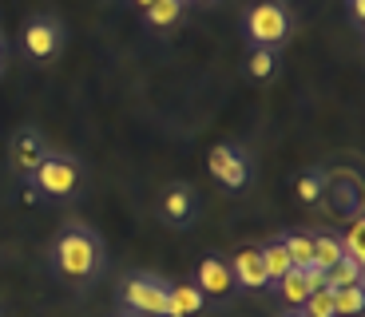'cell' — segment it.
Masks as SVG:
<instances>
[{"mask_svg":"<svg viewBox=\"0 0 365 317\" xmlns=\"http://www.w3.org/2000/svg\"><path fill=\"white\" fill-rule=\"evenodd\" d=\"M52 270L68 281H91L103 270V242L80 222H68L52 242Z\"/></svg>","mask_w":365,"mask_h":317,"instance_id":"6da1fadb","label":"cell"},{"mask_svg":"<svg viewBox=\"0 0 365 317\" xmlns=\"http://www.w3.org/2000/svg\"><path fill=\"white\" fill-rule=\"evenodd\" d=\"M242 32L250 48H282L294 32V16L282 0H258L242 12Z\"/></svg>","mask_w":365,"mask_h":317,"instance_id":"7a4b0ae2","label":"cell"},{"mask_svg":"<svg viewBox=\"0 0 365 317\" xmlns=\"http://www.w3.org/2000/svg\"><path fill=\"white\" fill-rule=\"evenodd\" d=\"M80 182H83V167L72 155H56V151H48L36 171L28 175V187L36 190L40 199H72Z\"/></svg>","mask_w":365,"mask_h":317,"instance_id":"3957f363","label":"cell"},{"mask_svg":"<svg viewBox=\"0 0 365 317\" xmlns=\"http://www.w3.org/2000/svg\"><path fill=\"white\" fill-rule=\"evenodd\" d=\"M119 306L131 317H167V281L155 274H131L119 286Z\"/></svg>","mask_w":365,"mask_h":317,"instance_id":"277c9868","label":"cell"},{"mask_svg":"<svg viewBox=\"0 0 365 317\" xmlns=\"http://www.w3.org/2000/svg\"><path fill=\"white\" fill-rule=\"evenodd\" d=\"M207 171H210V179H219L222 187H230V190L247 187V179H250V163H247V155L238 151L235 143H219V147H210V155H207Z\"/></svg>","mask_w":365,"mask_h":317,"instance_id":"5b68a950","label":"cell"},{"mask_svg":"<svg viewBox=\"0 0 365 317\" xmlns=\"http://www.w3.org/2000/svg\"><path fill=\"white\" fill-rule=\"evenodd\" d=\"M64 48V24L56 16H36L24 28V52L32 60H56Z\"/></svg>","mask_w":365,"mask_h":317,"instance_id":"8992f818","label":"cell"},{"mask_svg":"<svg viewBox=\"0 0 365 317\" xmlns=\"http://www.w3.org/2000/svg\"><path fill=\"white\" fill-rule=\"evenodd\" d=\"M227 266H230L235 286H242V290H262V286H270V281H266V270H262V254H258V246H242Z\"/></svg>","mask_w":365,"mask_h":317,"instance_id":"52a82bcc","label":"cell"},{"mask_svg":"<svg viewBox=\"0 0 365 317\" xmlns=\"http://www.w3.org/2000/svg\"><path fill=\"white\" fill-rule=\"evenodd\" d=\"M48 155V143H44V135L40 131H20L16 139H12V171L16 175H32L40 167V159Z\"/></svg>","mask_w":365,"mask_h":317,"instance_id":"ba28073f","label":"cell"},{"mask_svg":"<svg viewBox=\"0 0 365 317\" xmlns=\"http://www.w3.org/2000/svg\"><path fill=\"white\" fill-rule=\"evenodd\" d=\"M195 286L202 290V298H222V293L235 290V278H230V266L222 258H202L199 274H195Z\"/></svg>","mask_w":365,"mask_h":317,"instance_id":"9c48e42d","label":"cell"},{"mask_svg":"<svg viewBox=\"0 0 365 317\" xmlns=\"http://www.w3.org/2000/svg\"><path fill=\"white\" fill-rule=\"evenodd\" d=\"M202 306H207V298L195 281H179V286L167 281V317H199Z\"/></svg>","mask_w":365,"mask_h":317,"instance_id":"30bf717a","label":"cell"},{"mask_svg":"<svg viewBox=\"0 0 365 317\" xmlns=\"http://www.w3.org/2000/svg\"><path fill=\"white\" fill-rule=\"evenodd\" d=\"M163 214H167V222H175V227H182V222L195 214V190L187 187V182H175V187H167V194H163Z\"/></svg>","mask_w":365,"mask_h":317,"instance_id":"8fae6325","label":"cell"},{"mask_svg":"<svg viewBox=\"0 0 365 317\" xmlns=\"http://www.w3.org/2000/svg\"><path fill=\"white\" fill-rule=\"evenodd\" d=\"M258 254H262V270H266V281H282L286 274L294 270L290 266V254L282 250V242H266V246H258Z\"/></svg>","mask_w":365,"mask_h":317,"instance_id":"7c38bea8","label":"cell"},{"mask_svg":"<svg viewBox=\"0 0 365 317\" xmlns=\"http://www.w3.org/2000/svg\"><path fill=\"white\" fill-rule=\"evenodd\" d=\"M274 290L282 293V301H286L290 309H302V301L314 293V290H310V281H306V270H290L282 281H274Z\"/></svg>","mask_w":365,"mask_h":317,"instance_id":"4fadbf2b","label":"cell"},{"mask_svg":"<svg viewBox=\"0 0 365 317\" xmlns=\"http://www.w3.org/2000/svg\"><path fill=\"white\" fill-rule=\"evenodd\" d=\"M182 9H187V0H155L143 9V20L151 28H175L182 20Z\"/></svg>","mask_w":365,"mask_h":317,"instance_id":"5bb4252c","label":"cell"},{"mask_svg":"<svg viewBox=\"0 0 365 317\" xmlns=\"http://www.w3.org/2000/svg\"><path fill=\"white\" fill-rule=\"evenodd\" d=\"M310 242H314V266H318V270H329L334 262L346 258V254H341L338 234H310Z\"/></svg>","mask_w":365,"mask_h":317,"instance_id":"9a60e30c","label":"cell"},{"mask_svg":"<svg viewBox=\"0 0 365 317\" xmlns=\"http://www.w3.org/2000/svg\"><path fill=\"white\" fill-rule=\"evenodd\" d=\"M361 309H365L361 286H341V290H334V317H361Z\"/></svg>","mask_w":365,"mask_h":317,"instance_id":"2e32d148","label":"cell"},{"mask_svg":"<svg viewBox=\"0 0 365 317\" xmlns=\"http://www.w3.org/2000/svg\"><path fill=\"white\" fill-rule=\"evenodd\" d=\"M282 242V250L290 254V266L294 270H306V266H314V242H310V234H286V238H278Z\"/></svg>","mask_w":365,"mask_h":317,"instance_id":"e0dca14e","label":"cell"},{"mask_svg":"<svg viewBox=\"0 0 365 317\" xmlns=\"http://www.w3.org/2000/svg\"><path fill=\"white\" fill-rule=\"evenodd\" d=\"M278 72V56H274V48H250V60H247V76L255 83L270 80V76Z\"/></svg>","mask_w":365,"mask_h":317,"instance_id":"ac0fdd59","label":"cell"},{"mask_svg":"<svg viewBox=\"0 0 365 317\" xmlns=\"http://www.w3.org/2000/svg\"><path fill=\"white\" fill-rule=\"evenodd\" d=\"M341 286H361V266L341 258L326 270V290H341Z\"/></svg>","mask_w":365,"mask_h":317,"instance_id":"d6986e66","label":"cell"},{"mask_svg":"<svg viewBox=\"0 0 365 317\" xmlns=\"http://www.w3.org/2000/svg\"><path fill=\"white\" fill-rule=\"evenodd\" d=\"M294 190H298V199L306 202V207H314V202H322V194H326V175L322 171H302L298 182H294Z\"/></svg>","mask_w":365,"mask_h":317,"instance_id":"ffe728a7","label":"cell"},{"mask_svg":"<svg viewBox=\"0 0 365 317\" xmlns=\"http://www.w3.org/2000/svg\"><path fill=\"white\" fill-rule=\"evenodd\" d=\"M302 317H334V290H314L310 298L302 301Z\"/></svg>","mask_w":365,"mask_h":317,"instance_id":"44dd1931","label":"cell"},{"mask_svg":"<svg viewBox=\"0 0 365 317\" xmlns=\"http://www.w3.org/2000/svg\"><path fill=\"white\" fill-rule=\"evenodd\" d=\"M361 234H365V222H361V218H354V227H349V234H346V238H338V242H341V254H346L349 262H357V266L365 262V246H361Z\"/></svg>","mask_w":365,"mask_h":317,"instance_id":"7402d4cb","label":"cell"},{"mask_svg":"<svg viewBox=\"0 0 365 317\" xmlns=\"http://www.w3.org/2000/svg\"><path fill=\"white\" fill-rule=\"evenodd\" d=\"M349 9H354V20L361 24V20H365V0H349Z\"/></svg>","mask_w":365,"mask_h":317,"instance_id":"603a6c76","label":"cell"},{"mask_svg":"<svg viewBox=\"0 0 365 317\" xmlns=\"http://www.w3.org/2000/svg\"><path fill=\"white\" fill-rule=\"evenodd\" d=\"M131 4H135V9H139V12H143V9H147V4H155V0H131Z\"/></svg>","mask_w":365,"mask_h":317,"instance_id":"cb8c5ba5","label":"cell"},{"mask_svg":"<svg viewBox=\"0 0 365 317\" xmlns=\"http://www.w3.org/2000/svg\"><path fill=\"white\" fill-rule=\"evenodd\" d=\"M191 4H215V0H191Z\"/></svg>","mask_w":365,"mask_h":317,"instance_id":"d4e9b609","label":"cell"},{"mask_svg":"<svg viewBox=\"0 0 365 317\" xmlns=\"http://www.w3.org/2000/svg\"><path fill=\"white\" fill-rule=\"evenodd\" d=\"M0 60H4V40H0Z\"/></svg>","mask_w":365,"mask_h":317,"instance_id":"484cf974","label":"cell"},{"mask_svg":"<svg viewBox=\"0 0 365 317\" xmlns=\"http://www.w3.org/2000/svg\"><path fill=\"white\" fill-rule=\"evenodd\" d=\"M286 317H302V313H286Z\"/></svg>","mask_w":365,"mask_h":317,"instance_id":"4316f807","label":"cell"}]
</instances>
